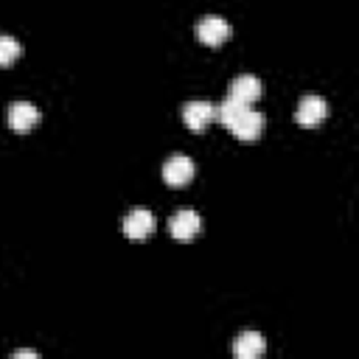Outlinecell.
I'll use <instances>...</instances> for the list:
<instances>
[{
	"instance_id": "1",
	"label": "cell",
	"mask_w": 359,
	"mask_h": 359,
	"mask_svg": "<svg viewBox=\"0 0 359 359\" xmlns=\"http://www.w3.org/2000/svg\"><path fill=\"white\" fill-rule=\"evenodd\" d=\"M238 140H258L261 137V132H264V115L261 112H255L252 107H244L241 112H238V118L227 126Z\"/></svg>"
},
{
	"instance_id": "2",
	"label": "cell",
	"mask_w": 359,
	"mask_h": 359,
	"mask_svg": "<svg viewBox=\"0 0 359 359\" xmlns=\"http://www.w3.org/2000/svg\"><path fill=\"white\" fill-rule=\"evenodd\" d=\"M163 180L165 185L171 188H182L194 180V160L185 157V154H171L165 163H163Z\"/></svg>"
},
{
	"instance_id": "3",
	"label": "cell",
	"mask_w": 359,
	"mask_h": 359,
	"mask_svg": "<svg viewBox=\"0 0 359 359\" xmlns=\"http://www.w3.org/2000/svg\"><path fill=\"white\" fill-rule=\"evenodd\" d=\"M168 230H171V236H174L177 241H191L194 236H199L202 219H199L196 210L182 208V210H177V213L168 219Z\"/></svg>"
},
{
	"instance_id": "4",
	"label": "cell",
	"mask_w": 359,
	"mask_h": 359,
	"mask_svg": "<svg viewBox=\"0 0 359 359\" xmlns=\"http://www.w3.org/2000/svg\"><path fill=\"white\" fill-rule=\"evenodd\" d=\"M196 36H199V42L216 48V45H222V42L230 36V22H227L224 17L208 14V17H202V20L196 22Z\"/></svg>"
},
{
	"instance_id": "5",
	"label": "cell",
	"mask_w": 359,
	"mask_h": 359,
	"mask_svg": "<svg viewBox=\"0 0 359 359\" xmlns=\"http://www.w3.org/2000/svg\"><path fill=\"white\" fill-rule=\"evenodd\" d=\"M151 230H154V216H151L146 208H135V210L126 213V219H123V233H126V238L143 241L146 236H151Z\"/></svg>"
},
{
	"instance_id": "6",
	"label": "cell",
	"mask_w": 359,
	"mask_h": 359,
	"mask_svg": "<svg viewBox=\"0 0 359 359\" xmlns=\"http://www.w3.org/2000/svg\"><path fill=\"white\" fill-rule=\"evenodd\" d=\"M325 112H328V104H325L323 95H306V98H300V104H297L294 121H297L300 126H317V123L325 118Z\"/></svg>"
},
{
	"instance_id": "7",
	"label": "cell",
	"mask_w": 359,
	"mask_h": 359,
	"mask_svg": "<svg viewBox=\"0 0 359 359\" xmlns=\"http://www.w3.org/2000/svg\"><path fill=\"white\" fill-rule=\"evenodd\" d=\"M213 118H216V107L210 101H188L182 107V121L194 132H202Z\"/></svg>"
},
{
	"instance_id": "8",
	"label": "cell",
	"mask_w": 359,
	"mask_h": 359,
	"mask_svg": "<svg viewBox=\"0 0 359 359\" xmlns=\"http://www.w3.org/2000/svg\"><path fill=\"white\" fill-rule=\"evenodd\" d=\"M6 115H8V126L14 132H28L31 126L39 123V109L31 101H14Z\"/></svg>"
},
{
	"instance_id": "9",
	"label": "cell",
	"mask_w": 359,
	"mask_h": 359,
	"mask_svg": "<svg viewBox=\"0 0 359 359\" xmlns=\"http://www.w3.org/2000/svg\"><path fill=\"white\" fill-rule=\"evenodd\" d=\"M261 95V79L252 76V73H241L230 81V90H227V98H236L241 104H252L255 98Z\"/></svg>"
},
{
	"instance_id": "10",
	"label": "cell",
	"mask_w": 359,
	"mask_h": 359,
	"mask_svg": "<svg viewBox=\"0 0 359 359\" xmlns=\"http://www.w3.org/2000/svg\"><path fill=\"white\" fill-rule=\"evenodd\" d=\"M266 351V342L258 331H241L233 342V353L236 359H258Z\"/></svg>"
},
{
	"instance_id": "11",
	"label": "cell",
	"mask_w": 359,
	"mask_h": 359,
	"mask_svg": "<svg viewBox=\"0 0 359 359\" xmlns=\"http://www.w3.org/2000/svg\"><path fill=\"white\" fill-rule=\"evenodd\" d=\"M20 53H22V45H20L14 36L0 34V67H3V65L17 62V59H20Z\"/></svg>"
},
{
	"instance_id": "12",
	"label": "cell",
	"mask_w": 359,
	"mask_h": 359,
	"mask_svg": "<svg viewBox=\"0 0 359 359\" xmlns=\"http://www.w3.org/2000/svg\"><path fill=\"white\" fill-rule=\"evenodd\" d=\"M36 351H14V359H36Z\"/></svg>"
}]
</instances>
